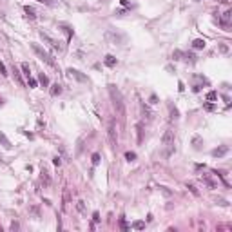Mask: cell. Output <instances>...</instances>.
Segmentation results:
<instances>
[{
	"mask_svg": "<svg viewBox=\"0 0 232 232\" xmlns=\"http://www.w3.org/2000/svg\"><path fill=\"white\" fill-rule=\"evenodd\" d=\"M104 62H105V65H107V67H114V65H116V58L113 56V54H107Z\"/></svg>",
	"mask_w": 232,
	"mask_h": 232,
	"instance_id": "obj_14",
	"label": "cell"
},
{
	"mask_svg": "<svg viewBox=\"0 0 232 232\" xmlns=\"http://www.w3.org/2000/svg\"><path fill=\"white\" fill-rule=\"evenodd\" d=\"M136 132H138V143L143 141V124H136Z\"/></svg>",
	"mask_w": 232,
	"mask_h": 232,
	"instance_id": "obj_15",
	"label": "cell"
},
{
	"mask_svg": "<svg viewBox=\"0 0 232 232\" xmlns=\"http://www.w3.org/2000/svg\"><path fill=\"white\" fill-rule=\"evenodd\" d=\"M42 181H44L45 187L51 185V176H49V170H47L45 167H42Z\"/></svg>",
	"mask_w": 232,
	"mask_h": 232,
	"instance_id": "obj_10",
	"label": "cell"
},
{
	"mask_svg": "<svg viewBox=\"0 0 232 232\" xmlns=\"http://www.w3.org/2000/svg\"><path fill=\"white\" fill-rule=\"evenodd\" d=\"M220 49H221L223 53H227V51H229V47H227V45H225V44H221V45H220Z\"/></svg>",
	"mask_w": 232,
	"mask_h": 232,
	"instance_id": "obj_35",
	"label": "cell"
},
{
	"mask_svg": "<svg viewBox=\"0 0 232 232\" xmlns=\"http://www.w3.org/2000/svg\"><path fill=\"white\" fill-rule=\"evenodd\" d=\"M93 220H94V221H100V214L94 212V214H93Z\"/></svg>",
	"mask_w": 232,
	"mask_h": 232,
	"instance_id": "obj_36",
	"label": "cell"
},
{
	"mask_svg": "<svg viewBox=\"0 0 232 232\" xmlns=\"http://www.w3.org/2000/svg\"><path fill=\"white\" fill-rule=\"evenodd\" d=\"M107 138H109V145H111V149H113V151H116V147H118V134H116V121L114 120H109Z\"/></svg>",
	"mask_w": 232,
	"mask_h": 232,
	"instance_id": "obj_3",
	"label": "cell"
},
{
	"mask_svg": "<svg viewBox=\"0 0 232 232\" xmlns=\"http://www.w3.org/2000/svg\"><path fill=\"white\" fill-rule=\"evenodd\" d=\"M20 67H22V71H24V74H25V78H29L31 76V69H29V64H22V65H20Z\"/></svg>",
	"mask_w": 232,
	"mask_h": 232,
	"instance_id": "obj_20",
	"label": "cell"
},
{
	"mask_svg": "<svg viewBox=\"0 0 232 232\" xmlns=\"http://www.w3.org/2000/svg\"><path fill=\"white\" fill-rule=\"evenodd\" d=\"M27 84H29V87H38V80H35V78H27Z\"/></svg>",
	"mask_w": 232,
	"mask_h": 232,
	"instance_id": "obj_26",
	"label": "cell"
},
{
	"mask_svg": "<svg viewBox=\"0 0 232 232\" xmlns=\"http://www.w3.org/2000/svg\"><path fill=\"white\" fill-rule=\"evenodd\" d=\"M120 227L124 229V230H129V225H127V221H125V218H120Z\"/></svg>",
	"mask_w": 232,
	"mask_h": 232,
	"instance_id": "obj_29",
	"label": "cell"
},
{
	"mask_svg": "<svg viewBox=\"0 0 232 232\" xmlns=\"http://www.w3.org/2000/svg\"><path fill=\"white\" fill-rule=\"evenodd\" d=\"M24 11H25V16L29 18V20H36V13H35V9H33V8L25 5V8H24Z\"/></svg>",
	"mask_w": 232,
	"mask_h": 232,
	"instance_id": "obj_13",
	"label": "cell"
},
{
	"mask_svg": "<svg viewBox=\"0 0 232 232\" xmlns=\"http://www.w3.org/2000/svg\"><path fill=\"white\" fill-rule=\"evenodd\" d=\"M0 163H5V161H4V158H2V156H0Z\"/></svg>",
	"mask_w": 232,
	"mask_h": 232,
	"instance_id": "obj_42",
	"label": "cell"
},
{
	"mask_svg": "<svg viewBox=\"0 0 232 232\" xmlns=\"http://www.w3.org/2000/svg\"><path fill=\"white\" fill-rule=\"evenodd\" d=\"M180 118V113L176 107H170V120H178Z\"/></svg>",
	"mask_w": 232,
	"mask_h": 232,
	"instance_id": "obj_25",
	"label": "cell"
},
{
	"mask_svg": "<svg viewBox=\"0 0 232 232\" xmlns=\"http://www.w3.org/2000/svg\"><path fill=\"white\" fill-rule=\"evenodd\" d=\"M36 2H40V4H45V5H49V4H51V0H36Z\"/></svg>",
	"mask_w": 232,
	"mask_h": 232,
	"instance_id": "obj_38",
	"label": "cell"
},
{
	"mask_svg": "<svg viewBox=\"0 0 232 232\" xmlns=\"http://www.w3.org/2000/svg\"><path fill=\"white\" fill-rule=\"evenodd\" d=\"M107 89H109V96H111V100H113V105H114V109H116V113H118L120 116H124V113H125V104H124V96H121L120 89H118L114 84H109Z\"/></svg>",
	"mask_w": 232,
	"mask_h": 232,
	"instance_id": "obj_1",
	"label": "cell"
},
{
	"mask_svg": "<svg viewBox=\"0 0 232 232\" xmlns=\"http://www.w3.org/2000/svg\"><path fill=\"white\" fill-rule=\"evenodd\" d=\"M125 160L134 161V160H136V152H125Z\"/></svg>",
	"mask_w": 232,
	"mask_h": 232,
	"instance_id": "obj_28",
	"label": "cell"
},
{
	"mask_svg": "<svg viewBox=\"0 0 232 232\" xmlns=\"http://www.w3.org/2000/svg\"><path fill=\"white\" fill-rule=\"evenodd\" d=\"M218 205H223V207H229V201L223 200V198H218Z\"/></svg>",
	"mask_w": 232,
	"mask_h": 232,
	"instance_id": "obj_32",
	"label": "cell"
},
{
	"mask_svg": "<svg viewBox=\"0 0 232 232\" xmlns=\"http://www.w3.org/2000/svg\"><path fill=\"white\" fill-rule=\"evenodd\" d=\"M198 2H200V0H198Z\"/></svg>",
	"mask_w": 232,
	"mask_h": 232,
	"instance_id": "obj_43",
	"label": "cell"
},
{
	"mask_svg": "<svg viewBox=\"0 0 232 232\" xmlns=\"http://www.w3.org/2000/svg\"><path fill=\"white\" fill-rule=\"evenodd\" d=\"M76 209L80 210V212H85V205H84V201H76Z\"/></svg>",
	"mask_w": 232,
	"mask_h": 232,
	"instance_id": "obj_31",
	"label": "cell"
},
{
	"mask_svg": "<svg viewBox=\"0 0 232 232\" xmlns=\"http://www.w3.org/2000/svg\"><path fill=\"white\" fill-rule=\"evenodd\" d=\"M98 163H100V154L94 152V154H93V165H98Z\"/></svg>",
	"mask_w": 232,
	"mask_h": 232,
	"instance_id": "obj_30",
	"label": "cell"
},
{
	"mask_svg": "<svg viewBox=\"0 0 232 232\" xmlns=\"http://www.w3.org/2000/svg\"><path fill=\"white\" fill-rule=\"evenodd\" d=\"M187 189H189V190H190V192H192L194 196H200V190L196 189V185H194V183H187Z\"/></svg>",
	"mask_w": 232,
	"mask_h": 232,
	"instance_id": "obj_24",
	"label": "cell"
},
{
	"mask_svg": "<svg viewBox=\"0 0 232 232\" xmlns=\"http://www.w3.org/2000/svg\"><path fill=\"white\" fill-rule=\"evenodd\" d=\"M38 84H42V87H47V85H49V78H47V74H40V76H38Z\"/></svg>",
	"mask_w": 232,
	"mask_h": 232,
	"instance_id": "obj_16",
	"label": "cell"
},
{
	"mask_svg": "<svg viewBox=\"0 0 232 232\" xmlns=\"http://www.w3.org/2000/svg\"><path fill=\"white\" fill-rule=\"evenodd\" d=\"M13 73H15V80H16V84H18V85H24V80H22V76H20V73H18L16 67L13 69Z\"/></svg>",
	"mask_w": 232,
	"mask_h": 232,
	"instance_id": "obj_22",
	"label": "cell"
},
{
	"mask_svg": "<svg viewBox=\"0 0 232 232\" xmlns=\"http://www.w3.org/2000/svg\"><path fill=\"white\" fill-rule=\"evenodd\" d=\"M161 145L169 149V152L172 151V145H174V131L172 129H167L165 132H163L161 136Z\"/></svg>",
	"mask_w": 232,
	"mask_h": 232,
	"instance_id": "obj_5",
	"label": "cell"
},
{
	"mask_svg": "<svg viewBox=\"0 0 232 232\" xmlns=\"http://www.w3.org/2000/svg\"><path fill=\"white\" fill-rule=\"evenodd\" d=\"M205 98H207L209 102H214V100H218V93H216V91H209Z\"/></svg>",
	"mask_w": 232,
	"mask_h": 232,
	"instance_id": "obj_23",
	"label": "cell"
},
{
	"mask_svg": "<svg viewBox=\"0 0 232 232\" xmlns=\"http://www.w3.org/2000/svg\"><path fill=\"white\" fill-rule=\"evenodd\" d=\"M205 109H207V111H214V105H212V104H207Z\"/></svg>",
	"mask_w": 232,
	"mask_h": 232,
	"instance_id": "obj_37",
	"label": "cell"
},
{
	"mask_svg": "<svg viewBox=\"0 0 232 232\" xmlns=\"http://www.w3.org/2000/svg\"><path fill=\"white\" fill-rule=\"evenodd\" d=\"M0 145H2V147L5 149V151H11V147H13V145H11V141L8 140V136H5L2 131H0Z\"/></svg>",
	"mask_w": 232,
	"mask_h": 232,
	"instance_id": "obj_8",
	"label": "cell"
},
{
	"mask_svg": "<svg viewBox=\"0 0 232 232\" xmlns=\"http://www.w3.org/2000/svg\"><path fill=\"white\" fill-rule=\"evenodd\" d=\"M230 18H232V11L229 9V11L223 13V20H221V25L225 27V29H227V27L230 25Z\"/></svg>",
	"mask_w": 232,
	"mask_h": 232,
	"instance_id": "obj_9",
	"label": "cell"
},
{
	"mask_svg": "<svg viewBox=\"0 0 232 232\" xmlns=\"http://www.w3.org/2000/svg\"><path fill=\"white\" fill-rule=\"evenodd\" d=\"M120 4L124 5V8H129V5H131V0H120Z\"/></svg>",
	"mask_w": 232,
	"mask_h": 232,
	"instance_id": "obj_34",
	"label": "cell"
},
{
	"mask_svg": "<svg viewBox=\"0 0 232 232\" xmlns=\"http://www.w3.org/2000/svg\"><path fill=\"white\" fill-rule=\"evenodd\" d=\"M221 2H223V4H229V2H230V0H221Z\"/></svg>",
	"mask_w": 232,
	"mask_h": 232,
	"instance_id": "obj_40",
	"label": "cell"
},
{
	"mask_svg": "<svg viewBox=\"0 0 232 232\" xmlns=\"http://www.w3.org/2000/svg\"><path fill=\"white\" fill-rule=\"evenodd\" d=\"M67 74H69L71 78H76L78 82H87V80H89L85 74H82L78 69H73V67H69V69H67Z\"/></svg>",
	"mask_w": 232,
	"mask_h": 232,
	"instance_id": "obj_6",
	"label": "cell"
},
{
	"mask_svg": "<svg viewBox=\"0 0 232 232\" xmlns=\"http://www.w3.org/2000/svg\"><path fill=\"white\" fill-rule=\"evenodd\" d=\"M205 45H207V42L203 38H196L192 42V49H205Z\"/></svg>",
	"mask_w": 232,
	"mask_h": 232,
	"instance_id": "obj_11",
	"label": "cell"
},
{
	"mask_svg": "<svg viewBox=\"0 0 232 232\" xmlns=\"http://www.w3.org/2000/svg\"><path fill=\"white\" fill-rule=\"evenodd\" d=\"M40 38H42V40H44V42H45L47 45L51 47L53 51H58V53L62 51V45H60V42H58L56 38H53V36H49V35H47V33H44V31H40Z\"/></svg>",
	"mask_w": 232,
	"mask_h": 232,
	"instance_id": "obj_4",
	"label": "cell"
},
{
	"mask_svg": "<svg viewBox=\"0 0 232 232\" xmlns=\"http://www.w3.org/2000/svg\"><path fill=\"white\" fill-rule=\"evenodd\" d=\"M227 152H229V145H221V147H218V149H214V151L210 152V154H212L214 158H221V156H225V154H227Z\"/></svg>",
	"mask_w": 232,
	"mask_h": 232,
	"instance_id": "obj_7",
	"label": "cell"
},
{
	"mask_svg": "<svg viewBox=\"0 0 232 232\" xmlns=\"http://www.w3.org/2000/svg\"><path fill=\"white\" fill-rule=\"evenodd\" d=\"M0 74H2V76H8V69H5V65H4V62H0Z\"/></svg>",
	"mask_w": 232,
	"mask_h": 232,
	"instance_id": "obj_27",
	"label": "cell"
},
{
	"mask_svg": "<svg viewBox=\"0 0 232 232\" xmlns=\"http://www.w3.org/2000/svg\"><path fill=\"white\" fill-rule=\"evenodd\" d=\"M201 181H203V183H207V185H209L210 189H214V187H216V183H214L212 180H210L207 174H203V176H201Z\"/></svg>",
	"mask_w": 232,
	"mask_h": 232,
	"instance_id": "obj_17",
	"label": "cell"
},
{
	"mask_svg": "<svg viewBox=\"0 0 232 232\" xmlns=\"http://www.w3.org/2000/svg\"><path fill=\"white\" fill-rule=\"evenodd\" d=\"M67 203H69V189H64V203H62V209H67Z\"/></svg>",
	"mask_w": 232,
	"mask_h": 232,
	"instance_id": "obj_19",
	"label": "cell"
},
{
	"mask_svg": "<svg viewBox=\"0 0 232 232\" xmlns=\"http://www.w3.org/2000/svg\"><path fill=\"white\" fill-rule=\"evenodd\" d=\"M31 49H33V53H35L36 56H38V60H42V62H44L45 65L53 67V69L56 67V62H54V58H53L51 54H49V53H47V51L44 49L42 45H38V44H31Z\"/></svg>",
	"mask_w": 232,
	"mask_h": 232,
	"instance_id": "obj_2",
	"label": "cell"
},
{
	"mask_svg": "<svg viewBox=\"0 0 232 232\" xmlns=\"http://www.w3.org/2000/svg\"><path fill=\"white\" fill-rule=\"evenodd\" d=\"M0 105H4V100H2V96H0Z\"/></svg>",
	"mask_w": 232,
	"mask_h": 232,
	"instance_id": "obj_41",
	"label": "cell"
},
{
	"mask_svg": "<svg viewBox=\"0 0 232 232\" xmlns=\"http://www.w3.org/2000/svg\"><path fill=\"white\" fill-rule=\"evenodd\" d=\"M11 229H13V230H16V229H18V223L13 221V223H11Z\"/></svg>",
	"mask_w": 232,
	"mask_h": 232,
	"instance_id": "obj_39",
	"label": "cell"
},
{
	"mask_svg": "<svg viewBox=\"0 0 232 232\" xmlns=\"http://www.w3.org/2000/svg\"><path fill=\"white\" fill-rule=\"evenodd\" d=\"M53 163H54L56 167H60V165H62V160H60V156H54V158H53Z\"/></svg>",
	"mask_w": 232,
	"mask_h": 232,
	"instance_id": "obj_33",
	"label": "cell"
},
{
	"mask_svg": "<svg viewBox=\"0 0 232 232\" xmlns=\"http://www.w3.org/2000/svg\"><path fill=\"white\" fill-rule=\"evenodd\" d=\"M49 93H51V96H58V94H62V85H60V84H53Z\"/></svg>",
	"mask_w": 232,
	"mask_h": 232,
	"instance_id": "obj_12",
	"label": "cell"
},
{
	"mask_svg": "<svg viewBox=\"0 0 232 232\" xmlns=\"http://www.w3.org/2000/svg\"><path fill=\"white\" fill-rule=\"evenodd\" d=\"M132 229H136V230H143V229H145V221H134L132 223Z\"/></svg>",
	"mask_w": 232,
	"mask_h": 232,
	"instance_id": "obj_21",
	"label": "cell"
},
{
	"mask_svg": "<svg viewBox=\"0 0 232 232\" xmlns=\"http://www.w3.org/2000/svg\"><path fill=\"white\" fill-rule=\"evenodd\" d=\"M192 143H194V149H196V151H200V149H201V143H203V140L200 138V136H194V138H192Z\"/></svg>",
	"mask_w": 232,
	"mask_h": 232,
	"instance_id": "obj_18",
	"label": "cell"
}]
</instances>
